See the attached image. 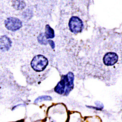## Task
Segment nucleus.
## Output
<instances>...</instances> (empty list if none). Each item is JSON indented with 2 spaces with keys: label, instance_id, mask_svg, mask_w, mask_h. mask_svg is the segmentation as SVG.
<instances>
[{
  "label": "nucleus",
  "instance_id": "nucleus-1",
  "mask_svg": "<svg viewBox=\"0 0 122 122\" xmlns=\"http://www.w3.org/2000/svg\"><path fill=\"white\" fill-rule=\"evenodd\" d=\"M48 64V60L46 57L42 55H38L32 60L31 66L35 71L41 72L46 67Z\"/></svg>",
  "mask_w": 122,
  "mask_h": 122
},
{
  "label": "nucleus",
  "instance_id": "nucleus-2",
  "mask_svg": "<svg viewBox=\"0 0 122 122\" xmlns=\"http://www.w3.org/2000/svg\"><path fill=\"white\" fill-rule=\"evenodd\" d=\"M5 25L8 30L15 31L22 27V22L17 18L9 17L5 20Z\"/></svg>",
  "mask_w": 122,
  "mask_h": 122
},
{
  "label": "nucleus",
  "instance_id": "nucleus-3",
  "mask_svg": "<svg viewBox=\"0 0 122 122\" xmlns=\"http://www.w3.org/2000/svg\"><path fill=\"white\" fill-rule=\"evenodd\" d=\"M68 25L70 30L73 33L81 32L83 26L82 20L76 16L72 17L70 18Z\"/></svg>",
  "mask_w": 122,
  "mask_h": 122
},
{
  "label": "nucleus",
  "instance_id": "nucleus-4",
  "mask_svg": "<svg viewBox=\"0 0 122 122\" xmlns=\"http://www.w3.org/2000/svg\"><path fill=\"white\" fill-rule=\"evenodd\" d=\"M66 80V89L65 96H67L74 87V75L72 72H69L67 75H65Z\"/></svg>",
  "mask_w": 122,
  "mask_h": 122
},
{
  "label": "nucleus",
  "instance_id": "nucleus-5",
  "mask_svg": "<svg viewBox=\"0 0 122 122\" xmlns=\"http://www.w3.org/2000/svg\"><path fill=\"white\" fill-rule=\"evenodd\" d=\"M118 60V55L114 52H107L103 58V62L105 65L111 66L116 64Z\"/></svg>",
  "mask_w": 122,
  "mask_h": 122
},
{
  "label": "nucleus",
  "instance_id": "nucleus-6",
  "mask_svg": "<svg viewBox=\"0 0 122 122\" xmlns=\"http://www.w3.org/2000/svg\"><path fill=\"white\" fill-rule=\"evenodd\" d=\"M12 42L7 36H2L0 37V50L3 51L8 50L11 47Z\"/></svg>",
  "mask_w": 122,
  "mask_h": 122
},
{
  "label": "nucleus",
  "instance_id": "nucleus-7",
  "mask_svg": "<svg viewBox=\"0 0 122 122\" xmlns=\"http://www.w3.org/2000/svg\"><path fill=\"white\" fill-rule=\"evenodd\" d=\"M65 89H66V80L65 75L62 76V79L58 83L57 85L54 88L55 92L57 93L62 95L64 94L65 92Z\"/></svg>",
  "mask_w": 122,
  "mask_h": 122
},
{
  "label": "nucleus",
  "instance_id": "nucleus-8",
  "mask_svg": "<svg viewBox=\"0 0 122 122\" xmlns=\"http://www.w3.org/2000/svg\"><path fill=\"white\" fill-rule=\"evenodd\" d=\"M45 36L47 39L53 38L55 37L54 30L48 25L46 26Z\"/></svg>",
  "mask_w": 122,
  "mask_h": 122
},
{
  "label": "nucleus",
  "instance_id": "nucleus-9",
  "mask_svg": "<svg viewBox=\"0 0 122 122\" xmlns=\"http://www.w3.org/2000/svg\"><path fill=\"white\" fill-rule=\"evenodd\" d=\"M13 6L15 9L17 10H20L24 9L25 6V4L23 1H16L13 2Z\"/></svg>",
  "mask_w": 122,
  "mask_h": 122
},
{
  "label": "nucleus",
  "instance_id": "nucleus-10",
  "mask_svg": "<svg viewBox=\"0 0 122 122\" xmlns=\"http://www.w3.org/2000/svg\"><path fill=\"white\" fill-rule=\"evenodd\" d=\"M52 98L49 96H41L38 97L37 99H35L34 101V103L37 104L40 102H42L43 101H50L52 100Z\"/></svg>",
  "mask_w": 122,
  "mask_h": 122
},
{
  "label": "nucleus",
  "instance_id": "nucleus-11",
  "mask_svg": "<svg viewBox=\"0 0 122 122\" xmlns=\"http://www.w3.org/2000/svg\"><path fill=\"white\" fill-rule=\"evenodd\" d=\"M48 43L50 45V46L52 47V48H54L55 44H54V43L52 41L48 40Z\"/></svg>",
  "mask_w": 122,
  "mask_h": 122
},
{
  "label": "nucleus",
  "instance_id": "nucleus-12",
  "mask_svg": "<svg viewBox=\"0 0 122 122\" xmlns=\"http://www.w3.org/2000/svg\"><path fill=\"white\" fill-rule=\"evenodd\" d=\"M50 122H54V121H50Z\"/></svg>",
  "mask_w": 122,
  "mask_h": 122
},
{
  "label": "nucleus",
  "instance_id": "nucleus-13",
  "mask_svg": "<svg viewBox=\"0 0 122 122\" xmlns=\"http://www.w3.org/2000/svg\"></svg>",
  "mask_w": 122,
  "mask_h": 122
}]
</instances>
